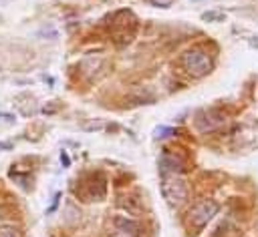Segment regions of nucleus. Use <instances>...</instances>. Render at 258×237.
<instances>
[{"label":"nucleus","instance_id":"1","mask_svg":"<svg viewBox=\"0 0 258 237\" xmlns=\"http://www.w3.org/2000/svg\"><path fill=\"white\" fill-rule=\"evenodd\" d=\"M161 193L165 197V201L173 207H179L187 201L189 197V189H187V183L177 175V173H169V175H163V181H161Z\"/></svg>","mask_w":258,"mask_h":237},{"label":"nucleus","instance_id":"2","mask_svg":"<svg viewBox=\"0 0 258 237\" xmlns=\"http://www.w3.org/2000/svg\"><path fill=\"white\" fill-rule=\"evenodd\" d=\"M181 64H183V68H185L191 76H196V78H202V76L210 74L212 68H214L212 56H210L206 50H202V48H191V50H187V52L181 56Z\"/></svg>","mask_w":258,"mask_h":237},{"label":"nucleus","instance_id":"3","mask_svg":"<svg viewBox=\"0 0 258 237\" xmlns=\"http://www.w3.org/2000/svg\"><path fill=\"white\" fill-rule=\"evenodd\" d=\"M216 213H218V203L212 201V199H204V201H198V203L191 207L187 219H189V225H191L194 229H204V227L214 219Z\"/></svg>","mask_w":258,"mask_h":237},{"label":"nucleus","instance_id":"4","mask_svg":"<svg viewBox=\"0 0 258 237\" xmlns=\"http://www.w3.org/2000/svg\"><path fill=\"white\" fill-rule=\"evenodd\" d=\"M159 167H161V173L163 175H169V173H179L181 167H183V161L177 159L175 155L171 153H163L161 159H159Z\"/></svg>","mask_w":258,"mask_h":237},{"label":"nucleus","instance_id":"5","mask_svg":"<svg viewBox=\"0 0 258 237\" xmlns=\"http://www.w3.org/2000/svg\"><path fill=\"white\" fill-rule=\"evenodd\" d=\"M224 18H226L224 12H218V10H208L202 14V20H206V22H222Z\"/></svg>","mask_w":258,"mask_h":237},{"label":"nucleus","instance_id":"6","mask_svg":"<svg viewBox=\"0 0 258 237\" xmlns=\"http://www.w3.org/2000/svg\"><path fill=\"white\" fill-rule=\"evenodd\" d=\"M0 237H20L12 225H0Z\"/></svg>","mask_w":258,"mask_h":237},{"label":"nucleus","instance_id":"7","mask_svg":"<svg viewBox=\"0 0 258 237\" xmlns=\"http://www.w3.org/2000/svg\"><path fill=\"white\" fill-rule=\"evenodd\" d=\"M175 131L173 129H169V127H159V129H155V135H153V139H163V137H167V135H173Z\"/></svg>","mask_w":258,"mask_h":237},{"label":"nucleus","instance_id":"8","mask_svg":"<svg viewBox=\"0 0 258 237\" xmlns=\"http://www.w3.org/2000/svg\"><path fill=\"white\" fill-rule=\"evenodd\" d=\"M153 6H159V8H169L173 4V0H149Z\"/></svg>","mask_w":258,"mask_h":237},{"label":"nucleus","instance_id":"9","mask_svg":"<svg viewBox=\"0 0 258 237\" xmlns=\"http://www.w3.org/2000/svg\"><path fill=\"white\" fill-rule=\"evenodd\" d=\"M111 237H135V233H131V231H123V229H117Z\"/></svg>","mask_w":258,"mask_h":237},{"label":"nucleus","instance_id":"10","mask_svg":"<svg viewBox=\"0 0 258 237\" xmlns=\"http://www.w3.org/2000/svg\"><path fill=\"white\" fill-rule=\"evenodd\" d=\"M60 161H62L64 165H69V157H67V153H60Z\"/></svg>","mask_w":258,"mask_h":237},{"label":"nucleus","instance_id":"11","mask_svg":"<svg viewBox=\"0 0 258 237\" xmlns=\"http://www.w3.org/2000/svg\"><path fill=\"white\" fill-rule=\"evenodd\" d=\"M10 147H12L10 143H0V149H10Z\"/></svg>","mask_w":258,"mask_h":237}]
</instances>
